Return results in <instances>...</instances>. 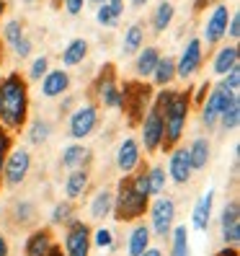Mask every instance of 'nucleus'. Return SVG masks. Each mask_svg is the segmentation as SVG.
<instances>
[{
    "label": "nucleus",
    "instance_id": "obj_1",
    "mask_svg": "<svg viewBox=\"0 0 240 256\" xmlns=\"http://www.w3.org/2000/svg\"><path fill=\"white\" fill-rule=\"evenodd\" d=\"M31 112V96H28V80L21 72H8L0 78V124L8 132H21L28 124Z\"/></svg>",
    "mask_w": 240,
    "mask_h": 256
},
{
    "label": "nucleus",
    "instance_id": "obj_2",
    "mask_svg": "<svg viewBox=\"0 0 240 256\" xmlns=\"http://www.w3.org/2000/svg\"><path fill=\"white\" fill-rule=\"evenodd\" d=\"M191 88L186 91H173L171 104L163 112V145H160V153H168L171 148L181 145L184 140V132H186V122H189V114H191Z\"/></svg>",
    "mask_w": 240,
    "mask_h": 256
},
{
    "label": "nucleus",
    "instance_id": "obj_3",
    "mask_svg": "<svg viewBox=\"0 0 240 256\" xmlns=\"http://www.w3.org/2000/svg\"><path fill=\"white\" fill-rule=\"evenodd\" d=\"M147 207H150L147 194H140L137 189H134L129 176L119 178L116 189H114V210H111V215L119 222H137V220H142L147 215Z\"/></svg>",
    "mask_w": 240,
    "mask_h": 256
},
{
    "label": "nucleus",
    "instance_id": "obj_4",
    "mask_svg": "<svg viewBox=\"0 0 240 256\" xmlns=\"http://www.w3.org/2000/svg\"><path fill=\"white\" fill-rule=\"evenodd\" d=\"M153 104V86L147 80H124L119 83V109L127 114L129 127H140L145 112Z\"/></svg>",
    "mask_w": 240,
    "mask_h": 256
},
{
    "label": "nucleus",
    "instance_id": "obj_5",
    "mask_svg": "<svg viewBox=\"0 0 240 256\" xmlns=\"http://www.w3.org/2000/svg\"><path fill=\"white\" fill-rule=\"evenodd\" d=\"M147 215H150V225H147L150 233L166 240L176 225V202L171 197H166V194L153 197L150 207H147Z\"/></svg>",
    "mask_w": 240,
    "mask_h": 256
},
{
    "label": "nucleus",
    "instance_id": "obj_6",
    "mask_svg": "<svg viewBox=\"0 0 240 256\" xmlns=\"http://www.w3.org/2000/svg\"><path fill=\"white\" fill-rule=\"evenodd\" d=\"M96 127H98V104H93V101L80 104V106H75L67 114V134L72 140L91 138Z\"/></svg>",
    "mask_w": 240,
    "mask_h": 256
},
{
    "label": "nucleus",
    "instance_id": "obj_7",
    "mask_svg": "<svg viewBox=\"0 0 240 256\" xmlns=\"http://www.w3.org/2000/svg\"><path fill=\"white\" fill-rule=\"evenodd\" d=\"M31 171V153L26 148H16L13 145L5 153V166H3V184L10 189H18Z\"/></svg>",
    "mask_w": 240,
    "mask_h": 256
},
{
    "label": "nucleus",
    "instance_id": "obj_8",
    "mask_svg": "<svg viewBox=\"0 0 240 256\" xmlns=\"http://www.w3.org/2000/svg\"><path fill=\"white\" fill-rule=\"evenodd\" d=\"M93 96L98 104H103L106 109H119V78H116V68L111 62H106L98 75H96V80H93Z\"/></svg>",
    "mask_w": 240,
    "mask_h": 256
},
{
    "label": "nucleus",
    "instance_id": "obj_9",
    "mask_svg": "<svg viewBox=\"0 0 240 256\" xmlns=\"http://www.w3.org/2000/svg\"><path fill=\"white\" fill-rule=\"evenodd\" d=\"M228 21H230V8L228 3H215L212 10L207 13V21L202 26V44L207 47H217V44L225 39V32H228Z\"/></svg>",
    "mask_w": 240,
    "mask_h": 256
},
{
    "label": "nucleus",
    "instance_id": "obj_10",
    "mask_svg": "<svg viewBox=\"0 0 240 256\" xmlns=\"http://www.w3.org/2000/svg\"><path fill=\"white\" fill-rule=\"evenodd\" d=\"M233 96H238V94L228 91V88H222V86H212V88H209L207 98L202 101V106H199V112H202V124H204L207 130H215V127H217L220 114H222V109L233 101Z\"/></svg>",
    "mask_w": 240,
    "mask_h": 256
},
{
    "label": "nucleus",
    "instance_id": "obj_11",
    "mask_svg": "<svg viewBox=\"0 0 240 256\" xmlns=\"http://www.w3.org/2000/svg\"><path fill=\"white\" fill-rule=\"evenodd\" d=\"M65 256H91V225L85 220L75 218L70 225H65Z\"/></svg>",
    "mask_w": 240,
    "mask_h": 256
},
{
    "label": "nucleus",
    "instance_id": "obj_12",
    "mask_svg": "<svg viewBox=\"0 0 240 256\" xmlns=\"http://www.w3.org/2000/svg\"><path fill=\"white\" fill-rule=\"evenodd\" d=\"M202 65H204V44H202V39L194 36L184 44L181 57L176 60V78L189 80L202 70Z\"/></svg>",
    "mask_w": 240,
    "mask_h": 256
},
{
    "label": "nucleus",
    "instance_id": "obj_13",
    "mask_svg": "<svg viewBox=\"0 0 240 256\" xmlns=\"http://www.w3.org/2000/svg\"><path fill=\"white\" fill-rule=\"evenodd\" d=\"M163 145V116L150 106L140 122V148H145L147 156L160 153Z\"/></svg>",
    "mask_w": 240,
    "mask_h": 256
},
{
    "label": "nucleus",
    "instance_id": "obj_14",
    "mask_svg": "<svg viewBox=\"0 0 240 256\" xmlns=\"http://www.w3.org/2000/svg\"><path fill=\"white\" fill-rule=\"evenodd\" d=\"M142 148H140V140L137 138H124L116 148V156H114V163H116V171L122 176H129L137 171V166L142 163Z\"/></svg>",
    "mask_w": 240,
    "mask_h": 256
},
{
    "label": "nucleus",
    "instance_id": "obj_15",
    "mask_svg": "<svg viewBox=\"0 0 240 256\" xmlns=\"http://www.w3.org/2000/svg\"><path fill=\"white\" fill-rule=\"evenodd\" d=\"M166 174H168L171 182L178 184V186H184V184L191 182L194 168L189 163V150L184 145H176V148L168 150V168H166Z\"/></svg>",
    "mask_w": 240,
    "mask_h": 256
},
{
    "label": "nucleus",
    "instance_id": "obj_16",
    "mask_svg": "<svg viewBox=\"0 0 240 256\" xmlns=\"http://www.w3.org/2000/svg\"><path fill=\"white\" fill-rule=\"evenodd\" d=\"M220 233H222L225 246L240 244V202L238 200L225 202V210L220 215Z\"/></svg>",
    "mask_w": 240,
    "mask_h": 256
},
{
    "label": "nucleus",
    "instance_id": "obj_17",
    "mask_svg": "<svg viewBox=\"0 0 240 256\" xmlns=\"http://www.w3.org/2000/svg\"><path fill=\"white\" fill-rule=\"evenodd\" d=\"M39 83H41L39 91H41L44 98H62L70 91V83L72 80H70V72L65 68H54V70L49 68L47 75H44Z\"/></svg>",
    "mask_w": 240,
    "mask_h": 256
},
{
    "label": "nucleus",
    "instance_id": "obj_18",
    "mask_svg": "<svg viewBox=\"0 0 240 256\" xmlns=\"http://www.w3.org/2000/svg\"><path fill=\"white\" fill-rule=\"evenodd\" d=\"M91 160H93V153H91V148H85L83 142H72V145L62 148V156H59V166L67 171L91 168Z\"/></svg>",
    "mask_w": 240,
    "mask_h": 256
},
{
    "label": "nucleus",
    "instance_id": "obj_19",
    "mask_svg": "<svg viewBox=\"0 0 240 256\" xmlns=\"http://www.w3.org/2000/svg\"><path fill=\"white\" fill-rule=\"evenodd\" d=\"M52 246H54L52 228H34L23 244V254L26 256H47V251Z\"/></svg>",
    "mask_w": 240,
    "mask_h": 256
},
{
    "label": "nucleus",
    "instance_id": "obj_20",
    "mask_svg": "<svg viewBox=\"0 0 240 256\" xmlns=\"http://www.w3.org/2000/svg\"><path fill=\"white\" fill-rule=\"evenodd\" d=\"M240 65V47L238 44H225V47H220L212 57V72L215 75H228L233 68Z\"/></svg>",
    "mask_w": 240,
    "mask_h": 256
},
{
    "label": "nucleus",
    "instance_id": "obj_21",
    "mask_svg": "<svg viewBox=\"0 0 240 256\" xmlns=\"http://www.w3.org/2000/svg\"><path fill=\"white\" fill-rule=\"evenodd\" d=\"M88 186H91V168H72L65 178V197L70 202L85 197Z\"/></svg>",
    "mask_w": 240,
    "mask_h": 256
},
{
    "label": "nucleus",
    "instance_id": "obj_22",
    "mask_svg": "<svg viewBox=\"0 0 240 256\" xmlns=\"http://www.w3.org/2000/svg\"><path fill=\"white\" fill-rule=\"evenodd\" d=\"M212 207H215V192L207 189V194H202V197L197 200V204H194V210H191V225L197 230H207L209 228V220H212Z\"/></svg>",
    "mask_w": 240,
    "mask_h": 256
},
{
    "label": "nucleus",
    "instance_id": "obj_23",
    "mask_svg": "<svg viewBox=\"0 0 240 256\" xmlns=\"http://www.w3.org/2000/svg\"><path fill=\"white\" fill-rule=\"evenodd\" d=\"M158 60H160V50L153 47V44H145V47L134 54V72H137L140 80H147L150 75H153Z\"/></svg>",
    "mask_w": 240,
    "mask_h": 256
},
{
    "label": "nucleus",
    "instance_id": "obj_24",
    "mask_svg": "<svg viewBox=\"0 0 240 256\" xmlns=\"http://www.w3.org/2000/svg\"><path fill=\"white\" fill-rule=\"evenodd\" d=\"M124 16V0H106L103 6L96 8V21L103 28H116Z\"/></svg>",
    "mask_w": 240,
    "mask_h": 256
},
{
    "label": "nucleus",
    "instance_id": "obj_25",
    "mask_svg": "<svg viewBox=\"0 0 240 256\" xmlns=\"http://www.w3.org/2000/svg\"><path fill=\"white\" fill-rule=\"evenodd\" d=\"M186 150H189V163L194 171L207 168L209 158H212V142H209V138H194Z\"/></svg>",
    "mask_w": 240,
    "mask_h": 256
},
{
    "label": "nucleus",
    "instance_id": "obj_26",
    "mask_svg": "<svg viewBox=\"0 0 240 256\" xmlns=\"http://www.w3.org/2000/svg\"><path fill=\"white\" fill-rule=\"evenodd\" d=\"M150 80H153L155 88H168V86L176 80V57L160 54V60H158V65H155L153 75H150Z\"/></svg>",
    "mask_w": 240,
    "mask_h": 256
},
{
    "label": "nucleus",
    "instance_id": "obj_27",
    "mask_svg": "<svg viewBox=\"0 0 240 256\" xmlns=\"http://www.w3.org/2000/svg\"><path fill=\"white\" fill-rule=\"evenodd\" d=\"M111 210H114V189L103 186L93 194L91 204H88V212H91L93 220H106L111 215Z\"/></svg>",
    "mask_w": 240,
    "mask_h": 256
},
{
    "label": "nucleus",
    "instance_id": "obj_28",
    "mask_svg": "<svg viewBox=\"0 0 240 256\" xmlns=\"http://www.w3.org/2000/svg\"><path fill=\"white\" fill-rule=\"evenodd\" d=\"M85 57H88V42L83 36H75L62 50V65L65 68H78V65L85 62Z\"/></svg>",
    "mask_w": 240,
    "mask_h": 256
},
{
    "label": "nucleus",
    "instance_id": "obj_29",
    "mask_svg": "<svg viewBox=\"0 0 240 256\" xmlns=\"http://www.w3.org/2000/svg\"><path fill=\"white\" fill-rule=\"evenodd\" d=\"M150 240H153V233L145 222H137L132 228L129 238H127V256H140L145 248H150Z\"/></svg>",
    "mask_w": 240,
    "mask_h": 256
},
{
    "label": "nucleus",
    "instance_id": "obj_30",
    "mask_svg": "<svg viewBox=\"0 0 240 256\" xmlns=\"http://www.w3.org/2000/svg\"><path fill=\"white\" fill-rule=\"evenodd\" d=\"M10 220L16 228H31L36 222V204L31 200H21L10 207Z\"/></svg>",
    "mask_w": 240,
    "mask_h": 256
},
{
    "label": "nucleus",
    "instance_id": "obj_31",
    "mask_svg": "<svg viewBox=\"0 0 240 256\" xmlns=\"http://www.w3.org/2000/svg\"><path fill=\"white\" fill-rule=\"evenodd\" d=\"M173 18H176V6L171 3V0H160V3L155 6V10H153L150 26H153L155 34H163V32H166V28L173 24Z\"/></svg>",
    "mask_w": 240,
    "mask_h": 256
},
{
    "label": "nucleus",
    "instance_id": "obj_32",
    "mask_svg": "<svg viewBox=\"0 0 240 256\" xmlns=\"http://www.w3.org/2000/svg\"><path fill=\"white\" fill-rule=\"evenodd\" d=\"M142 47H145V26L142 24H132L124 32V39H122V54L132 57V54H137Z\"/></svg>",
    "mask_w": 240,
    "mask_h": 256
},
{
    "label": "nucleus",
    "instance_id": "obj_33",
    "mask_svg": "<svg viewBox=\"0 0 240 256\" xmlns=\"http://www.w3.org/2000/svg\"><path fill=\"white\" fill-rule=\"evenodd\" d=\"M238 124H240V94H238V96H233V101L222 109L217 127H222V132H235V130H238Z\"/></svg>",
    "mask_w": 240,
    "mask_h": 256
},
{
    "label": "nucleus",
    "instance_id": "obj_34",
    "mask_svg": "<svg viewBox=\"0 0 240 256\" xmlns=\"http://www.w3.org/2000/svg\"><path fill=\"white\" fill-rule=\"evenodd\" d=\"M168 238H171V256H191L186 225H173V230H171Z\"/></svg>",
    "mask_w": 240,
    "mask_h": 256
},
{
    "label": "nucleus",
    "instance_id": "obj_35",
    "mask_svg": "<svg viewBox=\"0 0 240 256\" xmlns=\"http://www.w3.org/2000/svg\"><path fill=\"white\" fill-rule=\"evenodd\" d=\"M147 184H150V197H160L166 192L168 184V174H166V166H147Z\"/></svg>",
    "mask_w": 240,
    "mask_h": 256
},
{
    "label": "nucleus",
    "instance_id": "obj_36",
    "mask_svg": "<svg viewBox=\"0 0 240 256\" xmlns=\"http://www.w3.org/2000/svg\"><path fill=\"white\" fill-rule=\"evenodd\" d=\"M26 127H28L26 134H28V142L31 145H44L52 138V124L47 122V119H41V116L31 119V124H26Z\"/></svg>",
    "mask_w": 240,
    "mask_h": 256
},
{
    "label": "nucleus",
    "instance_id": "obj_37",
    "mask_svg": "<svg viewBox=\"0 0 240 256\" xmlns=\"http://www.w3.org/2000/svg\"><path fill=\"white\" fill-rule=\"evenodd\" d=\"M72 220H75V204H72L70 200L57 202V204L52 207V212H49V222H52V225H70Z\"/></svg>",
    "mask_w": 240,
    "mask_h": 256
},
{
    "label": "nucleus",
    "instance_id": "obj_38",
    "mask_svg": "<svg viewBox=\"0 0 240 256\" xmlns=\"http://www.w3.org/2000/svg\"><path fill=\"white\" fill-rule=\"evenodd\" d=\"M47 70H49V57L47 54H36L34 60H31V65H28V72H26V80H41L44 75H47Z\"/></svg>",
    "mask_w": 240,
    "mask_h": 256
},
{
    "label": "nucleus",
    "instance_id": "obj_39",
    "mask_svg": "<svg viewBox=\"0 0 240 256\" xmlns=\"http://www.w3.org/2000/svg\"><path fill=\"white\" fill-rule=\"evenodd\" d=\"M21 36H26V34H23V24L18 18H10V21L3 24V44L13 47V44H16Z\"/></svg>",
    "mask_w": 240,
    "mask_h": 256
},
{
    "label": "nucleus",
    "instance_id": "obj_40",
    "mask_svg": "<svg viewBox=\"0 0 240 256\" xmlns=\"http://www.w3.org/2000/svg\"><path fill=\"white\" fill-rule=\"evenodd\" d=\"M111 244H114V230H109V228L91 230V246H98V248H111Z\"/></svg>",
    "mask_w": 240,
    "mask_h": 256
},
{
    "label": "nucleus",
    "instance_id": "obj_41",
    "mask_svg": "<svg viewBox=\"0 0 240 256\" xmlns=\"http://www.w3.org/2000/svg\"><path fill=\"white\" fill-rule=\"evenodd\" d=\"M220 86L228 88V91H233V94H240V65L233 68L228 75H222V83Z\"/></svg>",
    "mask_w": 240,
    "mask_h": 256
},
{
    "label": "nucleus",
    "instance_id": "obj_42",
    "mask_svg": "<svg viewBox=\"0 0 240 256\" xmlns=\"http://www.w3.org/2000/svg\"><path fill=\"white\" fill-rule=\"evenodd\" d=\"M13 54L16 57H21V60H26V57H31V52H34V42L28 39V36H21L16 44H13Z\"/></svg>",
    "mask_w": 240,
    "mask_h": 256
},
{
    "label": "nucleus",
    "instance_id": "obj_43",
    "mask_svg": "<svg viewBox=\"0 0 240 256\" xmlns=\"http://www.w3.org/2000/svg\"><path fill=\"white\" fill-rule=\"evenodd\" d=\"M225 36H230L233 44H238V39H240V13L238 10H230V21H228V32H225Z\"/></svg>",
    "mask_w": 240,
    "mask_h": 256
},
{
    "label": "nucleus",
    "instance_id": "obj_44",
    "mask_svg": "<svg viewBox=\"0 0 240 256\" xmlns=\"http://www.w3.org/2000/svg\"><path fill=\"white\" fill-rule=\"evenodd\" d=\"M13 148V132H8L3 124H0V156H5Z\"/></svg>",
    "mask_w": 240,
    "mask_h": 256
},
{
    "label": "nucleus",
    "instance_id": "obj_45",
    "mask_svg": "<svg viewBox=\"0 0 240 256\" xmlns=\"http://www.w3.org/2000/svg\"><path fill=\"white\" fill-rule=\"evenodd\" d=\"M209 88H212V86H209V80H207V83H202V86H197V91L191 88V104H197V106H202V101L207 98Z\"/></svg>",
    "mask_w": 240,
    "mask_h": 256
},
{
    "label": "nucleus",
    "instance_id": "obj_46",
    "mask_svg": "<svg viewBox=\"0 0 240 256\" xmlns=\"http://www.w3.org/2000/svg\"><path fill=\"white\" fill-rule=\"evenodd\" d=\"M62 6L70 16H80L83 8H85V0H62Z\"/></svg>",
    "mask_w": 240,
    "mask_h": 256
},
{
    "label": "nucleus",
    "instance_id": "obj_47",
    "mask_svg": "<svg viewBox=\"0 0 240 256\" xmlns=\"http://www.w3.org/2000/svg\"><path fill=\"white\" fill-rule=\"evenodd\" d=\"M215 3H220V0H194V13H202L207 8H212Z\"/></svg>",
    "mask_w": 240,
    "mask_h": 256
},
{
    "label": "nucleus",
    "instance_id": "obj_48",
    "mask_svg": "<svg viewBox=\"0 0 240 256\" xmlns=\"http://www.w3.org/2000/svg\"><path fill=\"white\" fill-rule=\"evenodd\" d=\"M70 109H72V96H67V94H65L62 104H59V116H67V114H70Z\"/></svg>",
    "mask_w": 240,
    "mask_h": 256
},
{
    "label": "nucleus",
    "instance_id": "obj_49",
    "mask_svg": "<svg viewBox=\"0 0 240 256\" xmlns=\"http://www.w3.org/2000/svg\"><path fill=\"white\" fill-rule=\"evenodd\" d=\"M212 256H238V246H225V248H220Z\"/></svg>",
    "mask_w": 240,
    "mask_h": 256
},
{
    "label": "nucleus",
    "instance_id": "obj_50",
    "mask_svg": "<svg viewBox=\"0 0 240 256\" xmlns=\"http://www.w3.org/2000/svg\"><path fill=\"white\" fill-rule=\"evenodd\" d=\"M140 256H163V251H160L158 246H150V248H145Z\"/></svg>",
    "mask_w": 240,
    "mask_h": 256
},
{
    "label": "nucleus",
    "instance_id": "obj_51",
    "mask_svg": "<svg viewBox=\"0 0 240 256\" xmlns=\"http://www.w3.org/2000/svg\"><path fill=\"white\" fill-rule=\"evenodd\" d=\"M0 256H8V240L3 238V233H0Z\"/></svg>",
    "mask_w": 240,
    "mask_h": 256
},
{
    "label": "nucleus",
    "instance_id": "obj_52",
    "mask_svg": "<svg viewBox=\"0 0 240 256\" xmlns=\"http://www.w3.org/2000/svg\"><path fill=\"white\" fill-rule=\"evenodd\" d=\"M47 256H65V254H62V246H57V244H54V246L47 251Z\"/></svg>",
    "mask_w": 240,
    "mask_h": 256
},
{
    "label": "nucleus",
    "instance_id": "obj_53",
    "mask_svg": "<svg viewBox=\"0 0 240 256\" xmlns=\"http://www.w3.org/2000/svg\"><path fill=\"white\" fill-rule=\"evenodd\" d=\"M147 3H150V0H129V6H132V8H145Z\"/></svg>",
    "mask_w": 240,
    "mask_h": 256
},
{
    "label": "nucleus",
    "instance_id": "obj_54",
    "mask_svg": "<svg viewBox=\"0 0 240 256\" xmlns=\"http://www.w3.org/2000/svg\"><path fill=\"white\" fill-rule=\"evenodd\" d=\"M3 166H5V156H0V186H3Z\"/></svg>",
    "mask_w": 240,
    "mask_h": 256
},
{
    "label": "nucleus",
    "instance_id": "obj_55",
    "mask_svg": "<svg viewBox=\"0 0 240 256\" xmlns=\"http://www.w3.org/2000/svg\"><path fill=\"white\" fill-rule=\"evenodd\" d=\"M5 10H8V3H5V0H0V18L5 16Z\"/></svg>",
    "mask_w": 240,
    "mask_h": 256
},
{
    "label": "nucleus",
    "instance_id": "obj_56",
    "mask_svg": "<svg viewBox=\"0 0 240 256\" xmlns=\"http://www.w3.org/2000/svg\"><path fill=\"white\" fill-rule=\"evenodd\" d=\"M85 3H91V6H96V8H98V6L106 3V0H85Z\"/></svg>",
    "mask_w": 240,
    "mask_h": 256
},
{
    "label": "nucleus",
    "instance_id": "obj_57",
    "mask_svg": "<svg viewBox=\"0 0 240 256\" xmlns=\"http://www.w3.org/2000/svg\"><path fill=\"white\" fill-rule=\"evenodd\" d=\"M5 60V52H3V39H0V62Z\"/></svg>",
    "mask_w": 240,
    "mask_h": 256
},
{
    "label": "nucleus",
    "instance_id": "obj_58",
    "mask_svg": "<svg viewBox=\"0 0 240 256\" xmlns=\"http://www.w3.org/2000/svg\"><path fill=\"white\" fill-rule=\"evenodd\" d=\"M52 6H54V8H59V6H62V0H52Z\"/></svg>",
    "mask_w": 240,
    "mask_h": 256
},
{
    "label": "nucleus",
    "instance_id": "obj_59",
    "mask_svg": "<svg viewBox=\"0 0 240 256\" xmlns=\"http://www.w3.org/2000/svg\"><path fill=\"white\" fill-rule=\"evenodd\" d=\"M21 3H36V0H21Z\"/></svg>",
    "mask_w": 240,
    "mask_h": 256
}]
</instances>
